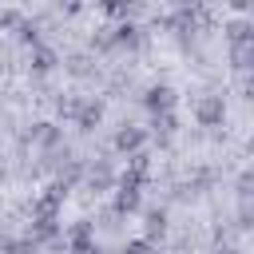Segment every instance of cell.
Returning a JSON list of instances; mask_svg holds the SVG:
<instances>
[{"instance_id": "obj_17", "label": "cell", "mask_w": 254, "mask_h": 254, "mask_svg": "<svg viewBox=\"0 0 254 254\" xmlns=\"http://www.w3.org/2000/svg\"><path fill=\"white\" fill-rule=\"evenodd\" d=\"M167 4H183V0H167Z\"/></svg>"}, {"instance_id": "obj_11", "label": "cell", "mask_w": 254, "mask_h": 254, "mask_svg": "<svg viewBox=\"0 0 254 254\" xmlns=\"http://www.w3.org/2000/svg\"><path fill=\"white\" fill-rule=\"evenodd\" d=\"M36 246L40 242H32V238H20V242L16 238H4L0 242V254H36Z\"/></svg>"}, {"instance_id": "obj_8", "label": "cell", "mask_w": 254, "mask_h": 254, "mask_svg": "<svg viewBox=\"0 0 254 254\" xmlns=\"http://www.w3.org/2000/svg\"><path fill=\"white\" fill-rule=\"evenodd\" d=\"M222 32H226L230 44H254V28H250V20H230Z\"/></svg>"}, {"instance_id": "obj_16", "label": "cell", "mask_w": 254, "mask_h": 254, "mask_svg": "<svg viewBox=\"0 0 254 254\" xmlns=\"http://www.w3.org/2000/svg\"><path fill=\"white\" fill-rule=\"evenodd\" d=\"M230 8H234V12H246V8H250V0H230Z\"/></svg>"}, {"instance_id": "obj_7", "label": "cell", "mask_w": 254, "mask_h": 254, "mask_svg": "<svg viewBox=\"0 0 254 254\" xmlns=\"http://www.w3.org/2000/svg\"><path fill=\"white\" fill-rule=\"evenodd\" d=\"M28 64H32V71H40V75H44V71H52V67L60 64V56H56L52 48L36 44V48H32V56H28Z\"/></svg>"}, {"instance_id": "obj_2", "label": "cell", "mask_w": 254, "mask_h": 254, "mask_svg": "<svg viewBox=\"0 0 254 254\" xmlns=\"http://www.w3.org/2000/svg\"><path fill=\"white\" fill-rule=\"evenodd\" d=\"M111 210H115V214H135V210H139V183H131L127 175H119Z\"/></svg>"}, {"instance_id": "obj_9", "label": "cell", "mask_w": 254, "mask_h": 254, "mask_svg": "<svg viewBox=\"0 0 254 254\" xmlns=\"http://www.w3.org/2000/svg\"><path fill=\"white\" fill-rule=\"evenodd\" d=\"M167 234V210H147V242Z\"/></svg>"}, {"instance_id": "obj_15", "label": "cell", "mask_w": 254, "mask_h": 254, "mask_svg": "<svg viewBox=\"0 0 254 254\" xmlns=\"http://www.w3.org/2000/svg\"><path fill=\"white\" fill-rule=\"evenodd\" d=\"M123 254H151V242H147V238H131V242L123 246Z\"/></svg>"}, {"instance_id": "obj_14", "label": "cell", "mask_w": 254, "mask_h": 254, "mask_svg": "<svg viewBox=\"0 0 254 254\" xmlns=\"http://www.w3.org/2000/svg\"><path fill=\"white\" fill-rule=\"evenodd\" d=\"M155 131L171 135V131H175V115H171V111H159V115H155Z\"/></svg>"}, {"instance_id": "obj_10", "label": "cell", "mask_w": 254, "mask_h": 254, "mask_svg": "<svg viewBox=\"0 0 254 254\" xmlns=\"http://www.w3.org/2000/svg\"><path fill=\"white\" fill-rule=\"evenodd\" d=\"M87 183H91L95 190H107V187L115 183V175H111V167H107V163H99V167H91V175H87Z\"/></svg>"}, {"instance_id": "obj_12", "label": "cell", "mask_w": 254, "mask_h": 254, "mask_svg": "<svg viewBox=\"0 0 254 254\" xmlns=\"http://www.w3.org/2000/svg\"><path fill=\"white\" fill-rule=\"evenodd\" d=\"M95 4H99L107 16H115V20H123V16L135 8V0H95Z\"/></svg>"}, {"instance_id": "obj_3", "label": "cell", "mask_w": 254, "mask_h": 254, "mask_svg": "<svg viewBox=\"0 0 254 254\" xmlns=\"http://www.w3.org/2000/svg\"><path fill=\"white\" fill-rule=\"evenodd\" d=\"M194 119H198L202 127H218V123L226 119V103H222V95H202V99L194 103Z\"/></svg>"}, {"instance_id": "obj_4", "label": "cell", "mask_w": 254, "mask_h": 254, "mask_svg": "<svg viewBox=\"0 0 254 254\" xmlns=\"http://www.w3.org/2000/svg\"><path fill=\"white\" fill-rule=\"evenodd\" d=\"M115 151L119 155H135V151H143V143H147V131L143 127H135V123H123L119 131H115Z\"/></svg>"}, {"instance_id": "obj_5", "label": "cell", "mask_w": 254, "mask_h": 254, "mask_svg": "<svg viewBox=\"0 0 254 254\" xmlns=\"http://www.w3.org/2000/svg\"><path fill=\"white\" fill-rule=\"evenodd\" d=\"M71 119H75V127H79V131H95V127H99V119H103V103H99V99H79Z\"/></svg>"}, {"instance_id": "obj_6", "label": "cell", "mask_w": 254, "mask_h": 254, "mask_svg": "<svg viewBox=\"0 0 254 254\" xmlns=\"http://www.w3.org/2000/svg\"><path fill=\"white\" fill-rule=\"evenodd\" d=\"M143 103H147V111H171L175 107V87H167V83H155V87H147V95H143Z\"/></svg>"}, {"instance_id": "obj_13", "label": "cell", "mask_w": 254, "mask_h": 254, "mask_svg": "<svg viewBox=\"0 0 254 254\" xmlns=\"http://www.w3.org/2000/svg\"><path fill=\"white\" fill-rule=\"evenodd\" d=\"M250 48H254V44H230V60H234V67H238V71H246V67H250Z\"/></svg>"}, {"instance_id": "obj_1", "label": "cell", "mask_w": 254, "mask_h": 254, "mask_svg": "<svg viewBox=\"0 0 254 254\" xmlns=\"http://www.w3.org/2000/svg\"><path fill=\"white\" fill-rule=\"evenodd\" d=\"M64 246H67V254H99V246H95V230H91L87 218H79V222L67 226Z\"/></svg>"}]
</instances>
